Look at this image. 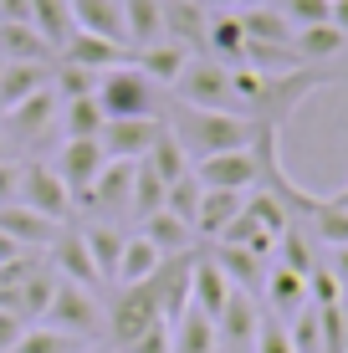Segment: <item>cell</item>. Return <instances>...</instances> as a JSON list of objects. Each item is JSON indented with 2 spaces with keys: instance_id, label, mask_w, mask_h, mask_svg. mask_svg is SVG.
I'll list each match as a JSON object with an SVG mask.
<instances>
[{
  "instance_id": "ba28073f",
  "label": "cell",
  "mask_w": 348,
  "mask_h": 353,
  "mask_svg": "<svg viewBox=\"0 0 348 353\" xmlns=\"http://www.w3.org/2000/svg\"><path fill=\"white\" fill-rule=\"evenodd\" d=\"M26 210H36V215H46V221H72V190L62 185V174H57L46 159H21V194H16Z\"/></svg>"
},
{
  "instance_id": "e575fe53",
  "label": "cell",
  "mask_w": 348,
  "mask_h": 353,
  "mask_svg": "<svg viewBox=\"0 0 348 353\" xmlns=\"http://www.w3.org/2000/svg\"><path fill=\"white\" fill-rule=\"evenodd\" d=\"M10 353H88V343L72 338V333H57V327H46V323H31L26 333L16 338Z\"/></svg>"
},
{
  "instance_id": "f907efd6",
  "label": "cell",
  "mask_w": 348,
  "mask_h": 353,
  "mask_svg": "<svg viewBox=\"0 0 348 353\" xmlns=\"http://www.w3.org/2000/svg\"><path fill=\"white\" fill-rule=\"evenodd\" d=\"M333 200H338V205H343V210H348V190H338V194H333Z\"/></svg>"
},
{
  "instance_id": "1f68e13d",
  "label": "cell",
  "mask_w": 348,
  "mask_h": 353,
  "mask_svg": "<svg viewBox=\"0 0 348 353\" xmlns=\"http://www.w3.org/2000/svg\"><path fill=\"white\" fill-rule=\"evenodd\" d=\"M139 164H149V169H154V174H159V179H164V185H174V179H185V174H190V154H185V149H179V139H174V133H170V128H164V133H159V139H154V143H149V154H143V159H139Z\"/></svg>"
},
{
  "instance_id": "30bf717a",
  "label": "cell",
  "mask_w": 348,
  "mask_h": 353,
  "mask_svg": "<svg viewBox=\"0 0 348 353\" xmlns=\"http://www.w3.org/2000/svg\"><path fill=\"white\" fill-rule=\"evenodd\" d=\"M195 179L205 190H241L251 194L261 185V159H256V143L251 149H231V154H210V159H195Z\"/></svg>"
},
{
  "instance_id": "44dd1931",
  "label": "cell",
  "mask_w": 348,
  "mask_h": 353,
  "mask_svg": "<svg viewBox=\"0 0 348 353\" xmlns=\"http://www.w3.org/2000/svg\"><path fill=\"white\" fill-rule=\"evenodd\" d=\"M139 236L149 241L159 256H190V246H195V230L179 221V215H170V210L143 215V221H139Z\"/></svg>"
},
{
  "instance_id": "5bb4252c",
  "label": "cell",
  "mask_w": 348,
  "mask_h": 353,
  "mask_svg": "<svg viewBox=\"0 0 348 353\" xmlns=\"http://www.w3.org/2000/svg\"><path fill=\"white\" fill-rule=\"evenodd\" d=\"M231 276L215 266V256H190V307L205 312V318L215 323V312L225 307V297H231Z\"/></svg>"
},
{
  "instance_id": "9c48e42d",
  "label": "cell",
  "mask_w": 348,
  "mask_h": 353,
  "mask_svg": "<svg viewBox=\"0 0 348 353\" xmlns=\"http://www.w3.org/2000/svg\"><path fill=\"white\" fill-rule=\"evenodd\" d=\"M46 266H52L62 282H77V287H88V292H103V272H98V261H92V251H88V241H82V225H57V236H52V246H46Z\"/></svg>"
},
{
  "instance_id": "e0dca14e",
  "label": "cell",
  "mask_w": 348,
  "mask_h": 353,
  "mask_svg": "<svg viewBox=\"0 0 348 353\" xmlns=\"http://www.w3.org/2000/svg\"><path fill=\"white\" fill-rule=\"evenodd\" d=\"M205 26H210V6L200 0H164V36L190 52H205Z\"/></svg>"
},
{
  "instance_id": "7402d4cb",
  "label": "cell",
  "mask_w": 348,
  "mask_h": 353,
  "mask_svg": "<svg viewBox=\"0 0 348 353\" xmlns=\"http://www.w3.org/2000/svg\"><path fill=\"white\" fill-rule=\"evenodd\" d=\"M215 266H221L225 276H231V287H241L256 297L261 282H267V256H256V251H246V246H225V241H215Z\"/></svg>"
},
{
  "instance_id": "7a4b0ae2",
  "label": "cell",
  "mask_w": 348,
  "mask_h": 353,
  "mask_svg": "<svg viewBox=\"0 0 348 353\" xmlns=\"http://www.w3.org/2000/svg\"><path fill=\"white\" fill-rule=\"evenodd\" d=\"M92 97H98L103 118H164V103H170V92L143 77L134 67V57L118 62V67H108L98 77V92Z\"/></svg>"
},
{
  "instance_id": "ee69618b",
  "label": "cell",
  "mask_w": 348,
  "mask_h": 353,
  "mask_svg": "<svg viewBox=\"0 0 348 353\" xmlns=\"http://www.w3.org/2000/svg\"><path fill=\"white\" fill-rule=\"evenodd\" d=\"M323 266L333 272V282H338V292L348 297V246H333V251H328V261H323Z\"/></svg>"
},
{
  "instance_id": "cb8c5ba5",
  "label": "cell",
  "mask_w": 348,
  "mask_h": 353,
  "mask_svg": "<svg viewBox=\"0 0 348 353\" xmlns=\"http://www.w3.org/2000/svg\"><path fill=\"white\" fill-rule=\"evenodd\" d=\"M0 57L6 62H57V52L31 21H0Z\"/></svg>"
},
{
  "instance_id": "8fae6325",
  "label": "cell",
  "mask_w": 348,
  "mask_h": 353,
  "mask_svg": "<svg viewBox=\"0 0 348 353\" xmlns=\"http://www.w3.org/2000/svg\"><path fill=\"white\" fill-rule=\"evenodd\" d=\"M159 133H164V118H103L98 143H103L108 159H128V164H139Z\"/></svg>"
},
{
  "instance_id": "7bdbcfd3",
  "label": "cell",
  "mask_w": 348,
  "mask_h": 353,
  "mask_svg": "<svg viewBox=\"0 0 348 353\" xmlns=\"http://www.w3.org/2000/svg\"><path fill=\"white\" fill-rule=\"evenodd\" d=\"M26 327H31V323H21L16 312H6V307H0V353H10V348H16V338L26 333Z\"/></svg>"
},
{
  "instance_id": "f35d334b",
  "label": "cell",
  "mask_w": 348,
  "mask_h": 353,
  "mask_svg": "<svg viewBox=\"0 0 348 353\" xmlns=\"http://www.w3.org/2000/svg\"><path fill=\"white\" fill-rule=\"evenodd\" d=\"M272 6H277L297 31L303 26H323V21L333 16V0H272Z\"/></svg>"
},
{
  "instance_id": "d6a6232c",
  "label": "cell",
  "mask_w": 348,
  "mask_h": 353,
  "mask_svg": "<svg viewBox=\"0 0 348 353\" xmlns=\"http://www.w3.org/2000/svg\"><path fill=\"white\" fill-rule=\"evenodd\" d=\"M26 6H31V26L46 36L52 52L67 41L72 31H77V26H72V6H67V0H26Z\"/></svg>"
},
{
  "instance_id": "8992f818",
  "label": "cell",
  "mask_w": 348,
  "mask_h": 353,
  "mask_svg": "<svg viewBox=\"0 0 348 353\" xmlns=\"http://www.w3.org/2000/svg\"><path fill=\"white\" fill-rule=\"evenodd\" d=\"M170 97L190 108H221V113H236V88H231V67L215 62V57H190L185 72H179V82L170 88Z\"/></svg>"
},
{
  "instance_id": "7dc6e473",
  "label": "cell",
  "mask_w": 348,
  "mask_h": 353,
  "mask_svg": "<svg viewBox=\"0 0 348 353\" xmlns=\"http://www.w3.org/2000/svg\"><path fill=\"white\" fill-rule=\"evenodd\" d=\"M6 159H16V149H10V143L0 139V164H6Z\"/></svg>"
},
{
  "instance_id": "b9f144b4",
  "label": "cell",
  "mask_w": 348,
  "mask_h": 353,
  "mask_svg": "<svg viewBox=\"0 0 348 353\" xmlns=\"http://www.w3.org/2000/svg\"><path fill=\"white\" fill-rule=\"evenodd\" d=\"M21 194V159H6L0 164V205H16Z\"/></svg>"
},
{
  "instance_id": "d4e9b609",
  "label": "cell",
  "mask_w": 348,
  "mask_h": 353,
  "mask_svg": "<svg viewBox=\"0 0 348 353\" xmlns=\"http://www.w3.org/2000/svg\"><path fill=\"white\" fill-rule=\"evenodd\" d=\"M241 205H246L241 190H205L200 194V210H195V236L221 241V230L241 215Z\"/></svg>"
},
{
  "instance_id": "277c9868",
  "label": "cell",
  "mask_w": 348,
  "mask_h": 353,
  "mask_svg": "<svg viewBox=\"0 0 348 353\" xmlns=\"http://www.w3.org/2000/svg\"><path fill=\"white\" fill-rule=\"evenodd\" d=\"M41 323H46V327H57V333H72V338H82V343H92V338H103V323H108V302H103V292H88V287H77V282H62V276H57V287H52V302H46Z\"/></svg>"
},
{
  "instance_id": "52a82bcc",
  "label": "cell",
  "mask_w": 348,
  "mask_h": 353,
  "mask_svg": "<svg viewBox=\"0 0 348 353\" xmlns=\"http://www.w3.org/2000/svg\"><path fill=\"white\" fill-rule=\"evenodd\" d=\"M82 210H92V221H134V164L128 159H108L103 174L77 194Z\"/></svg>"
},
{
  "instance_id": "ab89813d",
  "label": "cell",
  "mask_w": 348,
  "mask_h": 353,
  "mask_svg": "<svg viewBox=\"0 0 348 353\" xmlns=\"http://www.w3.org/2000/svg\"><path fill=\"white\" fill-rule=\"evenodd\" d=\"M251 353H292V338H287V323L272 318L267 307H261V327H256V343Z\"/></svg>"
},
{
  "instance_id": "484cf974",
  "label": "cell",
  "mask_w": 348,
  "mask_h": 353,
  "mask_svg": "<svg viewBox=\"0 0 348 353\" xmlns=\"http://www.w3.org/2000/svg\"><path fill=\"white\" fill-rule=\"evenodd\" d=\"M52 88V62H6L0 67V108Z\"/></svg>"
},
{
  "instance_id": "bcb514c9",
  "label": "cell",
  "mask_w": 348,
  "mask_h": 353,
  "mask_svg": "<svg viewBox=\"0 0 348 353\" xmlns=\"http://www.w3.org/2000/svg\"><path fill=\"white\" fill-rule=\"evenodd\" d=\"M328 21H333V26H338V31L348 36V0H333V16H328Z\"/></svg>"
},
{
  "instance_id": "c3c4849f",
  "label": "cell",
  "mask_w": 348,
  "mask_h": 353,
  "mask_svg": "<svg viewBox=\"0 0 348 353\" xmlns=\"http://www.w3.org/2000/svg\"><path fill=\"white\" fill-rule=\"evenodd\" d=\"M343 353H348V297H343Z\"/></svg>"
},
{
  "instance_id": "f6af8a7d",
  "label": "cell",
  "mask_w": 348,
  "mask_h": 353,
  "mask_svg": "<svg viewBox=\"0 0 348 353\" xmlns=\"http://www.w3.org/2000/svg\"><path fill=\"white\" fill-rule=\"evenodd\" d=\"M210 10H251V6H272V0H205Z\"/></svg>"
},
{
  "instance_id": "8d00e7d4",
  "label": "cell",
  "mask_w": 348,
  "mask_h": 353,
  "mask_svg": "<svg viewBox=\"0 0 348 353\" xmlns=\"http://www.w3.org/2000/svg\"><path fill=\"white\" fill-rule=\"evenodd\" d=\"M200 194H205V185H200V179H195V169H190L185 179H174V185L164 190V210H170V215H179V221H185L190 230H195V210H200Z\"/></svg>"
},
{
  "instance_id": "816d5d0a",
  "label": "cell",
  "mask_w": 348,
  "mask_h": 353,
  "mask_svg": "<svg viewBox=\"0 0 348 353\" xmlns=\"http://www.w3.org/2000/svg\"><path fill=\"white\" fill-rule=\"evenodd\" d=\"M0 67H6V57H0Z\"/></svg>"
},
{
  "instance_id": "3957f363",
  "label": "cell",
  "mask_w": 348,
  "mask_h": 353,
  "mask_svg": "<svg viewBox=\"0 0 348 353\" xmlns=\"http://www.w3.org/2000/svg\"><path fill=\"white\" fill-rule=\"evenodd\" d=\"M0 139L10 149H46L52 139H62V97L57 88H41L21 103L0 108Z\"/></svg>"
},
{
  "instance_id": "f5cc1de1",
  "label": "cell",
  "mask_w": 348,
  "mask_h": 353,
  "mask_svg": "<svg viewBox=\"0 0 348 353\" xmlns=\"http://www.w3.org/2000/svg\"><path fill=\"white\" fill-rule=\"evenodd\" d=\"M200 6H205V0H200Z\"/></svg>"
},
{
  "instance_id": "5b68a950",
  "label": "cell",
  "mask_w": 348,
  "mask_h": 353,
  "mask_svg": "<svg viewBox=\"0 0 348 353\" xmlns=\"http://www.w3.org/2000/svg\"><path fill=\"white\" fill-rule=\"evenodd\" d=\"M154 323H164L159 302H154V287L139 282V287H118V297L108 302V323H103V338L123 353L128 343H139Z\"/></svg>"
},
{
  "instance_id": "f546056e",
  "label": "cell",
  "mask_w": 348,
  "mask_h": 353,
  "mask_svg": "<svg viewBox=\"0 0 348 353\" xmlns=\"http://www.w3.org/2000/svg\"><path fill=\"white\" fill-rule=\"evenodd\" d=\"M82 241H88V251H92V261H98L103 282L113 287V276H118V251H123V230H118L113 221H88V225H82Z\"/></svg>"
},
{
  "instance_id": "ac0fdd59",
  "label": "cell",
  "mask_w": 348,
  "mask_h": 353,
  "mask_svg": "<svg viewBox=\"0 0 348 353\" xmlns=\"http://www.w3.org/2000/svg\"><path fill=\"white\" fill-rule=\"evenodd\" d=\"M261 297H267V312L282 323H292L297 312L307 307V276L287 272V266H267V282H261Z\"/></svg>"
},
{
  "instance_id": "83f0119b",
  "label": "cell",
  "mask_w": 348,
  "mask_h": 353,
  "mask_svg": "<svg viewBox=\"0 0 348 353\" xmlns=\"http://www.w3.org/2000/svg\"><path fill=\"white\" fill-rule=\"evenodd\" d=\"M215 348H221L215 343V323L205 318V312L185 307L170 323V353H215Z\"/></svg>"
},
{
  "instance_id": "9a60e30c",
  "label": "cell",
  "mask_w": 348,
  "mask_h": 353,
  "mask_svg": "<svg viewBox=\"0 0 348 353\" xmlns=\"http://www.w3.org/2000/svg\"><path fill=\"white\" fill-rule=\"evenodd\" d=\"M128 46L108 41V36H92V31H72L62 46H57V62H77V67H92V72H108L118 62H128Z\"/></svg>"
},
{
  "instance_id": "d6986e66",
  "label": "cell",
  "mask_w": 348,
  "mask_h": 353,
  "mask_svg": "<svg viewBox=\"0 0 348 353\" xmlns=\"http://www.w3.org/2000/svg\"><path fill=\"white\" fill-rule=\"evenodd\" d=\"M0 230H6L21 251H46L52 236H57V221H46V215H36L16 200V205H0Z\"/></svg>"
},
{
  "instance_id": "74e56055",
  "label": "cell",
  "mask_w": 348,
  "mask_h": 353,
  "mask_svg": "<svg viewBox=\"0 0 348 353\" xmlns=\"http://www.w3.org/2000/svg\"><path fill=\"white\" fill-rule=\"evenodd\" d=\"M164 179L154 174L149 164H134V221H143V215H154V210H164Z\"/></svg>"
},
{
  "instance_id": "681fc988",
  "label": "cell",
  "mask_w": 348,
  "mask_h": 353,
  "mask_svg": "<svg viewBox=\"0 0 348 353\" xmlns=\"http://www.w3.org/2000/svg\"><path fill=\"white\" fill-rule=\"evenodd\" d=\"M88 353H118L113 343H88Z\"/></svg>"
},
{
  "instance_id": "603a6c76",
  "label": "cell",
  "mask_w": 348,
  "mask_h": 353,
  "mask_svg": "<svg viewBox=\"0 0 348 353\" xmlns=\"http://www.w3.org/2000/svg\"><path fill=\"white\" fill-rule=\"evenodd\" d=\"M241 52H246V31H241V16L236 10H210V26H205V57L225 67H241Z\"/></svg>"
},
{
  "instance_id": "6da1fadb",
  "label": "cell",
  "mask_w": 348,
  "mask_h": 353,
  "mask_svg": "<svg viewBox=\"0 0 348 353\" xmlns=\"http://www.w3.org/2000/svg\"><path fill=\"white\" fill-rule=\"evenodd\" d=\"M164 128L179 139V149L195 164V159H210V154L251 149L261 123H251L241 113H221V108H190V103H179V97H170V103H164Z\"/></svg>"
},
{
  "instance_id": "ffe728a7",
  "label": "cell",
  "mask_w": 348,
  "mask_h": 353,
  "mask_svg": "<svg viewBox=\"0 0 348 353\" xmlns=\"http://www.w3.org/2000/svg\"><path fill=\"white\" fill-rule=\"evenodd\" d=\"M67 6H72V26L77 31H92V36L128 46V26H123V6L118 0H67Z\"/></svg>"
},
{
  "instance_id": "4fadbf2b",
  "label": "cell",
  "mask_w": 348,
  "mask_h": 353,
  "mask_svg": "<svg viewBox=\"0 0 348 353\" xmlns=\"http://www.w3.org/2000/svg\"><path fill=\"white\" fill-rule=\"evenodd\" d=\"M256 327H261V302L236 287L225 297V307L215 312V343L221 348H251L256 343Z\"/></svg>"
},
{
  "instance_id": "f1b7e54d",
  "label": "cell",
  "mask_w": 348,
  "mask_h": 353,
  "mask_svg": "<svg viewBox=\"0 0 348 353\" xmlns=\"http://www.w3.org/2000/svg\"><path fill=\"white\" fill-rule=\"evenodd\" d=\"M118 6H123V26H128V52L164 36V0H118Z\"/></svg>"
},
{
  "instance_id": "d590c367",
  "label": "cell",
  "mask_w": 348,
  "mask_h": 353,
  "mask_svg": "<svg viewBox=\"0 0 348 353\" xmlns=\"http://www.w3.org/2000/svg\"><path fill=\"white\" fill-rule=\"evenodd\" d=\"M98 77L103 72H92V67H77V62H52V88H57V97H92L98 92Z\"/></svg>"
},
{
  "instance_id": "2e32d148",
  "label": "cell",
  "mask_w": 348,
  "mask_h": 353,
  "mask_svg": "<svg viewBox=\"0 0 348 353\" xmlns=\"http://www.w3.org/2000/svg\"><path fill=\"white\" fill-rule=\"evenodd\" d=\"M190 46H179V41H170V36H159V41H149V46H139L134 52V67L143 72L149 82H159L164 92L179 82V72H185V62H190Z\"/></svg>"
},
{
  "instance_id": "4dcf8cb0",
  "label": "cell",
  "mask_w": 348,
  "mask_h": 353,
  "mask_svg": "<svg viewBox=\"0 0 348 353\" xmlns=\"http://www.w3.org/2000/svg\"><path fill=\"white\" fill-rule=\"evenodd\" d=\"M241 16V31H246V41H292L297 36V26L282 16L277 6H251V10H236Z\"/></svg>"
},
{
  "instance_id": "4316f807",
  "label": "cell",
  "mask_w": 348,
  "mask_h": 353,
  "mask_svg": "<svg viewBox=\"0 0 348 353\" xmlns=\"http://www.w3.org/2000/svg\"><path fill=\"white\" fill-rule=\"evenodd\" d=\"M159 251L149 246V241L139 236H123V251H118V276H113V287H139V282H149L154 272H159Z\"/></svg>"
},
{
  "instance_id": "7c38bea8",
  "label": "cell",
  "mask_w": 348,
  "mask_h": 353,
  "mask_svg": "<svg viewBox=\"0 0 348 353\" xmlns=\"http://www.w3.org/2000/svg\"><path fill=\"white\" fill-rule=\"evenodd\" d=\"M103 164H108V154H103L98 139H62L57 143V159H52V169L62 174V185L72 190V205H77V194L103 174Z\"/></svg>"
},
{
  "instance_id": "60d3db41",
  "label": "cell",
  "mask_w": 348,
  "mask_h": 353,
  "mask_svg": "<svg viewBox=\"0 0 348 353\" xmlns=\"http://www.w3.org/2000/svg\"><path fill=\"white\" fill-rule=\"evenodd\" d=\"M123 353H170V323H154L139 343H128Z\"/></svg>"
},
{
  "instance_id": "836d02e7",
  "label": "cell",
  "mask_w": 348,
  "mask_h": 353,
  "mask_svg": "<svg viewBox=\"0 0 348 353\" xmlns=\"http://www.w3.org/2000/svg\"><path fill=\"white\" fill-rule=\"evenodd\" d=\"M98 133H103L98 97H67L62 103V139H98Z\"/></svg>"
}]
</instances>
